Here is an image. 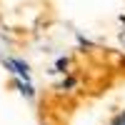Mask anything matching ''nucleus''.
I'll return each mask as SVG.
<instances>
[{
    "mask_svg": "<svg viewBox=\"0 0 125 125\" xmlns=\"http://www.w3.org/2000/svg\"><path fill=\"white\" fill-rule=\"evenodd\" d=\"M113 125H125V113H123V115H120V118H118L115 123H113Z\"/></svg>",
    "mask_w": 125,
    "mask_h": 125,
    "instance_id": "1",
    "label": "nucleus"
}]
</instances>
